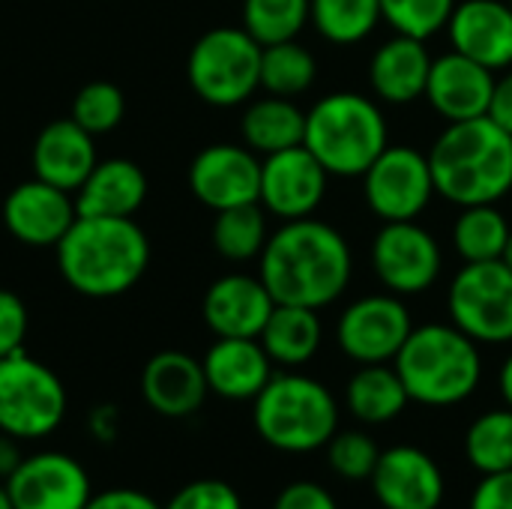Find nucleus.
I'll list each match as a JSON object with an SVG mask.
<instances>
[{
	"label": "nucleus",
	"mask_w": 512,
	"mask_h": 509,
	"mask_svg": "<svg viewBox=\"0 0 512 509\" xmlns=\"http://www.w3.org/2000/svg\"><path fill=\"white\" fill-rule=\"evenodd\" d=\"M306 24L309 0H243V30L261 45L297 39Z\"/></svg>",
	"instance_id": "obj_34"
},
{
	"label": "nucleus",
	"mask_w": 512,
	"mask_h": 509,
	"mask_svg": "<svg viewBox=\"0 0 512 509\" xmlns=\"http://www.w3.org/2000/svg\"><path fill=\"white\" fill-rule=\"evenodd\" d=\"M66 417V387L24 351L0 357V432L18 441L51 435Z\"/></svg>",
	"instance_id": "obj_8"
},
{
	"label": "nucleus",
	"mask_w": 512,
	"mask_h": 509,
	"mask_svg": "<svg viewBox=\"0 0 512 509\" xmlns=\"http://www.w3.org/2000/svg\"><path fill=\"white\" fill-rule=\"evenodd\" d=\"M54 249L69 288L96 300L126 294L150 264V240L135 219L78 216Z\"/></svg>",
	"instance_id": "obj_2"
},
{
	"label": "nucleus",
	"mask_w": 512,
	"mask_h": 509,
	"mask_svg": "<svg viewBox=\"0 0 512 509\" xmlns=\"http://www.w3.org/2000/svg\"><path fill=\"white\" fill-rule=\"evenodd\" d=\"M432 54L426 39H414L405 33L381 42L369 57V87L375 99L387 105H411L426 93Z\"/></svg>",
	"instance_id": "obj_22"
},
{
	"label": "nucleus",
	"mask_w": 512,
	"mask_h": 509,
	"mask_svg": "<svg viewBox=\"0 0 512 509\" xmlns=\"http://www.w3.org/2000/svg\"><path fill=\"white\" fill-rule=\"evenodd\" d=\"M414 321L402 297L396 294H369L345 306L336 321V345L345 357L360 366L393 363L411 336Z\"/></svg>",
	"instance_id": "obj_12"
},
{
	"label": "nucleus",
	"mask_w": 512,
	"mask_h": 509,
	"mask_svg": "<svg viewBox=\"0 0 512 509\" xmlns=\"http://www.w3.org/2000/svg\"><path fill=\"white\" fill-rule=\"evenodd\" d=\"M512 225L498 210V204H474L462 207L453 222V249L465 264L501 261Z\"/></svg>",
	"instance_id": "obj_29"
},
{
	"label": "nucleus",
	"mask_w": 512,
	"mask_h": 509,
	"mask_svg": "<svg viewBox=\"0 0 512 509\" xmlns=\"http://www.w3.org/2000/svg\"><path fill=\"white\" fill-rule=\"evenodd\" d=\"M18 438H12V435H6V432H0V480L6 483L9 477H12V471L21 465V450H18Z\"/></svg>",
	"instance_id": "obj_44"
},
{
	"label": "nucleus",
	"mask_w": 512,
	"mask_h": 509,
	"mask_svg": "<svg viewBox=\"0 0 512 509\" xmlns=\"http://www.w3.org/2000/svg\"><path fill=\"white\" fill-rule=\"evenodd\" d=\"M465 456L480 474L512 471V408L486 411L468 426Z\"/></svg>",
	"instance_id": "obj_33"
},
{
	"label": "nucleus",
	"mask_w": 512,
	"mask_h": 509,
	"mask_svg": "<svg viewBox=\"0 0 512 509\" xmlns=\"http://www.w3.org/2000/svg\"><path fill=\"white\" fill-rule=\"evenodd\" d=\"M126 114L123 90L111 81H90L72 99V120L90 135H105L120 126Z\"/></svg>",
	"instance_id": "obj_36"
},
{
	"label": "nucleus",
	"mask_w": 512,
	"mask_h": 509,
	"mask_svg": "<svg viewBox=\"0 0 512 509\" xmlns=\"http://www.w3.org/2000/svg\"><path fill=\"white\" fill-rule=\"evenodd\" d=\"M273 309L276 300L261 276L246 273L216 279L201 303L204 324L216 333V339H258Z\"/></svg>",
	"instance_id": "obj_19"
},
{
	"label": "nucleus",
	"mask_w": 512,
	"mask_h": 509,
	"mask_svg": "<svg viewBox=\"0 0 512 509\" xmlns=\"http://www.w3.org/2000/svg\"><path fill=\"white\" fill-rule=\"evenodd\" d=\"M360 180L363 198L381 222H411L438 195L429 156L408 144H387Z\"/></svg>",
	"instance_id": "obj_10"
},
{
	"label": "nucleus",
	"mask_w": 512,
	"mask_h": 509,
	"mask_svg": "<svg viewBox=\"0 0 512 509\" xmlns=\"http://www.w3.org/2000/svg\"><path fill=\"white\" fill-rule=\"evenodd\" d=\"M189 189L213 213L258 204L261 159L246 144H210L189 165Z\"/></svg>",
	"instance_id": "obj_15"
},
{
	"label": "nucleus",
	"mask_w": 512,
	"mask_h": 509,
	"mask_svg": "<svg viewBox=\"0 0 512 509\" xmlns=\"http://www.w3.org/2000/svg\"><path fill=\"white\" fill-rule=\"evenodd\" d=\"M489 117L507 129L512 135V66L504 69V75H495V90H492V102H489Z\"/></svg>",
	"instance_id": "obj_43"
},
{
	"label": "nucleus",
	"mask_w": 512,
	"mask_h": 509,
	"mask_svg": "<svg viewBox=\"0 0 512 509\" xmlns=\"http://www.w3.org/2000/svg\"><path fill=\"white\" fill-rule=\"evenodd\" d=\"M378 459H381V450L366 432H336L327 441V462L333 474L348 483L372 480Z\"/></svg>",
	"instance_id": "obj_37"
},
{
	"label": "nucleus",
	"mask_w": 512,
	"mask_h": 509,
	"mask_svg": "<svg viewBox=\"0 0 512 509\" xmlns=\"http://www.w3.org/2000/svg\"><path fill=\"white\" fill-rule=\"evenodd\" d=\"M492 90H495L492 69L462 57L459 51H447L432 60L423 99L447 123H462L489 114Z\"/></svg>",
	"instance_id": "obj_20"
},
{
	"label": "nucleus",
	"mask_w": 512,
	"mask_h": 509,
	"mask_svg": "<svg viewBox=\"0 0 512 509\" xmlns=\"http://www.w3.org/2000/svg\"><path fill=\"white\" fill-rule=\"evenodd\" d=\"M78 219L72 192H63L39 177L18 183L3 201V222L9 234L27 246H57Z\"/></svg>",
	"instance_id": "obj_18"
},
{
	"label": "nucleus",
	"mask_w": 512,
	"mask_h": 509,
	"mask_svg": "<svg viewBox=\"0 0 512 509\" xmlns=\"http://www.w3.org/2000/svg\"><path fill=\"white\" fill-rule=\"evenodd\" d=\"M261 51L243 27H213L189 51L186 75L198 99L216 108H234L261 87Z\"/></svg>",
	"instance_id": "obj_7"
},
{
	"label": "nucleus",
	"mask_w": 512,
	"mask_h": 509,
	"mask_svg": "<svg viewBox=\"0 0 512 509\" xmlns=\"http://www.w3.org/2000/svg\"><path fill=\"white\" fill-rule=\"evenodd\" d=\"M426 156L435 192L456 207L498 204L512 192V135L489 114L447 123Z\"/></svg>",
	"instance_id": "obj_3"
},
{
	"label": "nucleus",
	"mask_w": 512,
	"mask_h": 509,
	"mask_svg": "<svg viewBox=\"0 0 512 509\" xmlns=\"http://www.w3.org/2000/svg\"><path fill=\"white\" fill-rule=\"evenodd\" d=\"M408 402H411V396H408L396 366H387V363L360 366L345 387L348 411L360 423H369V426L396 420L408 408Z\"/></svg>",
	"instance_id": "obj_28"
},
{
	"label": "nucleus",
	"mask_w": 512,
	"mask_h": 509,
	"mask_svg": "<svg viewBox=\"0 0 512 509\" xmlns=\"http://www.w3.org/2000/svg\"><path fill=\"white\" fill-rule=\"evenodd\" d=\"M255 432L279 453H315L339 432V402L315 378L279 372L252 399Z\"/></svg>",
	"instance_id": "obj_6"
},
{
	"label": "nucleus",
	"mask_w": 512,
	"mask_h": 509,
	"mask_svg": "<svg viewBox=\"0 0 512 509\" xmlns=\"http://www.w3.org/2000/svg\"><path fill=\"white\" fill-rule=\"evenodd\" d=\"M162 509H243L234 486L222 480H195L183 486Z\"/></svg>",
	"instance_id": "obj_38"
},
{
	"label": "nucleus",
	"mask_w": 512,
	"mask_h": 509,
	"mask_svg": "<svg viewBox=\"0 0 512 509\" xmlns=\"http://www.w3.org/2000/svg\"><path fill=\"white\" fill-rule=\"evenodd\" d=\"M90 432H93L99 441H111V438L117 435V417L105 420V408L96 411V414L90 417Z\"/></svg>",
	"instance_id": "obj_45"
},
{
	"label": "nucleus",
	"mask_w": 512,
	"mask_h": 509,
	"mask_svg": "<svg viewBox=\"0 0 512 509\" xmlns=\"http://www.w3.org/2000/svg\"><path fill=\"white\" fill-rule=\"evenodd\" d=\"M84 509H162L150 495L138 489H108L96 492Z\"/></svg>",
	"instance_id": "obj_42"
},
{
	"label": "nucleus",
	"mask_w": 512,
	"mask_h": 509,
	"mask_svg": "<svg viewBox=\"0 0 512 509\" xmlns=\"http://www.w3.org/2000/svg\"><path fill=\"white\" fill-rule=\"evenodd\" d=\"M471 509H512V471L483 474L471 495Z\"/></svg>",
	"instance_id": "obj_41"
},
{
	"label": "nucleus",
	"mask_w": 512,
	"mask_h": 509,
	"mask_svg": "<svg viewBox=\"0 0 512 509\" xmlns=\"http://www.w3.org/2000/svg\"><path fill=\"white\" fill-rule=\"evenodd\" d=\"M444 267L441 246L432 231L411 222H384L372 240V270L396 297L426 294Z\"/></svg>",
	"instance_id": "obj_11"
},
{
	"label": "nucleus",
	"mask_w": 512,
	"mask_h": 509,
	"mask_svg": "<svg viewBox=\"0 0 512 509\" xmlns=\"http://www.w3.org/2000/svg\"><path fill=\"white\" fill-rule=\"evenodd\" d=\"M315 78H318V60L297 39L264 45V51H261V87L270 96L297 99L315 84Z\"/></svg>",
	"instance_id": "obj_31"
},
{
	"label": "nucleus",
	"mask_w": 512,
	"mask_h": 509,
	"mask_svg": "<svg viewBox=\"0 0 512 509\" xmlns=\"http://www.w3.org/2000/svg\"><path fill=\"white\" fill-rule=\"evenodd\" d=\"M450 51L504 72L512 66V6L510 0H459L447 21Z\"/></svg>",
	"instance_id": "obj_17"
},
{
	"label": "nucleus",
	"mask_w": 512,
	"mask_h": 509,
	"mask_svg": "<svg viewBox=\"0 0 512 509\" xmlns=\"http://www.w3.org/2000/svg\"><path fill=\"white\" fill-rule=\"evenodd\" d=\"M321 339H324V327H321L318 309L285 306V303H276L273 315L267 318V324L258 336L267 357L285 369L306 366L318 354Z\"/></svg>",
	"instance_id": "obj_26"
},
{
	"label": "nucleus",
	"mask_w": 512,
	"mask_h": 509,
	"mask_svg": "<svg viewBox=\"0 0 512 509\" xmlns=\"http://www.w3.org/2000/svg\"><path fill=\"white\" fill-rule=\"evenodd\" d=\"M0 509H15L12 507V498L6 492V483H0Z\"/></svg>",
	"instance_id": "obj_47"
},
{
	"label": "nucleus",
	"mask_w": 512,
	"mask_h": 509,
	"mask_svg": "<svg viewBox=\"0 0 512 509\" xmlns=\"http://www.w3.org/2000/svg\"><path fill=\"white\" fill-rule=\"evenodd\" d=\"M390 144L381 105L363 93H327L306 111L303 147L330 177H363Z\"/></svg>",
	"instance_id": "obj_5"
},
{
	"label": "nucleus",
	"mask_w": 512,
	"mask_h": 509,
	"mask_svg": "<svg viewBox=\"0 0 512 509\" xmlns=\"http://www.w3.org/2000/svg\"><path fill=\"white\" fill-rule=\"evenodd\" d=\"M273 509H339L333 495L321 486V483H312V480H297L291 486H285L276 501Z\"/></svg>",
	"instance_id": "obj_40"
},
{
	"label": "nucleus",
	"mask_w": 512,
	"mask_h": 509,
	"mask_svg": "<svg viewBox=\"0 0 512 509\" xmlns=\"http://www.w3.org/2000/svg\"><path fill=\"white\" fill-rule=\"evenodd\" d=\"M210 393L249 402L273 378V360L258 339H216L201 360Z\"/></svg>",
	"instance_id": "obj_24"
},
{
	"label": "nucleus",
	"mask_w": 512,
	"mask_h": 509,
	"mask_svg": "<svg viewBox=\"0 0 512 509\" xmlns=\"http://www.w3.org/2000/svg\"><path fill=\"white\" fill-rule=\"evenodd\" d=\"M501 261H504V264L512 270V231H510V240H507V249H504V258H501Z\"/></svg>",
	"instance_id": "obj_48"
},
{
	"label": "nucleus",
	"mask_w": 512,
	"mask_h": 509,
	"mask_svg": "<svg viewBox=\"0 0 512 509\" xmlns=\"http://www.w3.org/2000/svg\"><path fill=\"white\" fill-rule=\"evenodd\" d=\"M27 339V306L15 291L0 288V357L24 351Z\"/></svg>",
	"instance_id": "obj_39"
},
{
	"label": "nucleus",
	"mask_w": 512,
	"mask_h": 509,
	"mask_svg": "<svg viewBox=\"0 0 512 509\" xmlns=\"http://www.w3.org/2000/svg\"><path fill=\"white\" fill-rule=\"evenodd\" d=\"M141 393L156 414L180 420L204 405L210 387L201 360L183 351H159L141 372Z\"/></svg>",
	"instance_id": "obj_21"
},
{
	"label": "nucleus",
	"mask_w": 512,
	"mask_h": 509,
	"mask_svg": "<svg viewBox=\"0 0 512 509\" xmlns=\"http://www.w3.org/2000/svg\"><path fill=\"white\" fill-rule=\"evenodd\" d=\"M147 198V177L132 159L96 162L90 177L75 192L78 216L132 219Z\"/></svg>",
	"instance_id": "obj_25"
},
{
	"label": "nucleus",
	"mask_w": 512,
	"mask_h": 509,
	"mask_svg": "<svg viewBox=\"0 0 512 509\" xmlns=\"http://www.w3.org/2000/svg\"><path fill=\"white\" fill-rule=\"evenodd\" d=\"M510 6H512V0H510Z\"/></svg>",
	"instance_id": "obj_49"
},
{
	"label": "nucleus",
	"mask_w": 512,
	"mask_h": 509,
	"mask_svg": "<svg viewBox=\"0 0 512 509\" xmlns=\"http://www.w3.org/2000/svg\"><path fill=\"white\" fill-rule=\"evenodd\" d=\"M369 483L384 509H438L447 489L438 462L411 444L381 450Z\"/></svg>",
	"instance_id": "obj_16"
},
{
	"label": "nucleus",
	"mask_w": 512,
	"mask_h": 509,
	"mask_svg": "<svg viewBox=\"0 0 512 509\" xmlns=\"http://www.w3.org/2000/svg\"><path fill=\"white\" fill-rule=\"evenodd\" d=\"M6 492L15 509H84L93 498L81 462L54 450L24 456L6 480Z\"/></svg>",
	"instance_id": "obj_14"
},
{
	"label": "nucleus",
	"mask_w": 512,
	"mask_h": 509,
	"mask_svg": "<svg viewBox=\"0 0 512 509\" xmlns=\"http://www.w3.org/2000/svg\"><path fill=\"white\" fill-rule=\"evenodd\" d=\"M381 18L405 36L432 39L435 33L447 30V21L459 0H378Z\"/></svg>",
	"instance_id": "obj_35"
},
{
	"label": "nucleus",
	"mask_w": 512,
	"mask_h": 509,
	"mask_svg": "<svg viewBox=\"0 0 512 509\" xmlns=\"http://www.w3.org/2000/svg\"><path fill=\"white\" fill-rule=\"evenodd\" d=\"M498 390H501V399L507 402V408H512V354L504 360L501 366V375H498Z\"/></svg>",
	"instance_id": "obj_46"
},
{
	"label": "nucleus",
	"mask_w": 512,
	"mask_h": 509,
	"mask_svg": "<svg viewBox=\"0 0 512 509\" xmlns=\"http://www.w3.org/2000/svg\"><path fill=\"white\" fill-rule=\"evenodd\" d=\"M393 366L411 402L426 408H453L471 399L483 378L480 348L456 324L414 327Z\"/></svg>",
	"instance_id": "obj_4"
},
{
	"label": "nucleus",
	"mask_w": 512,
	"mask_h": 509,
	"mask_svg": "<svg viewBox=\"0 0 512 509\" xmlns=\"http://www.w3.org/2000/svg\"><path fill=\"white\" fill-rule=\"evenodd\" d=\"M267 237H270L267 210L261 204H240V207L219 210L210 231L213 249L225 261H237V264L261 258Z\"/></svg>",
	"instance_id": "obj_30"
},
{
	"label": "nucleus",
	"mask_w": 512,
	"mask_h": 509,
	"mask_svg": "<svg viewBox=\"0 0 512 509\" xmlns=\"http://www.w3.org/2000/svg\"><path fill=\"white\" fill-rule=\"evenodd\" d=\"M330 174L303 147H288L261 159V195L258 204L282 222L312 216L327 195Z\"/></svg>",
	"instance_id": "obj_13"
},
{
	"label": "nucleus",
	"mask_w": 512,
	"mask_h": 509,
	"mask_svg": "<svg viewBox=\"0 0 512 509\" xmlns=\"http://www.w3.org/2000/svg\"><path fill=\"white\" fill-rule=\"evenodd\" d=\"M93 138L72 117L48 123L33 144V177L63 192H78L99 162Z\"/></svg>",
	"instance_id": "obj_23"
},
{
	"label": "nucleus",
	"mask_w": 512,
	"mask_h": 509,
	"mask_svg": "<svg viewBox=\"0 0 512 509\" xmlns=\"http://www.w3.org/2000/svg\"><path fill=\"white\" fill-rule=\"evenodd\" d=\"M258 276L276 303L324 309L336 303L354 276V255L339 228L321 219L282 222L267 237Z\"/></svg>",
	"instance_id": "obj_1"
},
{
	"label": "nucleus",
	"mask_w": 512,
	"mask_h": 509,
	"mask_svg": "<svg viewBox=\"0 0 512 509\" xmlns=\"http://www.w3.org/2000/svg\"><path fill=\"white\" fill-rule=\"evenodd\" d=\"M309 21L333 45H357L375 33L381 18L378 0H309Z\"/></svg>",
	"instance_id": "obj_32"
},
{
	"label": "nucleus",
	"mask_w": 512,
	"mask_h": 509,
	"mask_svg": "<svg viewBox=\"0 0 512 509\" xmlns=\"http://www.w3.org/2000/svg\"><path fill=\"white\" fill-rule=\"evenodd\" d=\"M450 324L477 345L512 342V270L504 261L465 264L447 291Z\"/></svg>",
	"instance_id": "obj_9"
},
{
	"label": "nucleus",
	"mask_w": 512,
	"mask_h": 509,
	"mask_svg": "<svg viewBox=\"0 0 512 509\" xmlns=\"http://www.w3.org/2000/svg\"><path fill=\"white\" fill-rule=\"evenodd\" d=\"M306 132V111L285 96H264L249 102L240 120V135L249 150L258 156H270L288 147L303 144Z\"/></svg>",
	"instance_id": "obj_27"
}]
</instances>
